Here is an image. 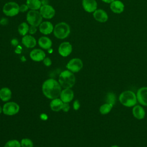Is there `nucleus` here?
<instances>
[{
    "instance_id": "nucleus-1",
    "label": "nucleus",
    "mask_w": 147,
    "mask_h": 147,
    "mask_svg": "<svg viewBox=\"0 0 147 147\" xmlns=\"http://www.w3.org/2000/svg\"><path fill=\"white\" fill-rule=\"evenodd\" d=\"M41 88L44 95L51 100L60 96L61 91V86L59 82L52 78L45 80Z\"/></svg>"
},
{
    "instance_id": "nucleus-2",
    "label": "nucleus",
    "mask_w": 147,
    "mask_h": 147,
    "mask_svg": "<svg viewBox=\"0 0 147 147\" xmlns=\"http://www.w3.org/2000/svg\"><path fill=\"white\" fill-rule=\"evenodd\" d=\"M58 82L61 87L64 88H71L76 83V78L73 72L67 69L60 73Z\"/></svg>"
},
{
    "instance_id": "nucleus-3",
    "label": "nucleus",
    "mask_w": 147,
    "mask_h": 147,
    "mask_svg": "<svg viewBox=\"0 0 147 147\" xmlns=\"http://www.w3.org/2000/svg\"><path fill=\"white\" fill-rule=\"evenodd\" d=\"M119 100L120 103L125 107H133L136 105L137 103L136 94L130 90L124 91L119 95Z\"/></svg>"
},
{
    "instance_id": "nucleus-4",
    "label": "nucleus",
    "mask_w": 147,
    "mask_h": 147,
    "mask_svg": "<svg viewBox=\"0 0 147 147\" xmlns=\"http://www.w3.org/2000/svg\"><path fill=\"white\" fill-rule=\"evenodd\" d=\"M71 29L69 25L64 22H59L55 25L53 29L54 36L59 39H64L70 34Z\"/></svg>"
},
{
    "instance_id": "nucleus-5",
    "label": "nucleus",
    "mask_w": 147,
    "mask_h": 147,
    "mask_svg": "<svg viewBox=\"0 0 147 147\" xmlns=\"http://www.w3.org/2000/svg\"><path fill=\"white\" fill-rule=\"evenodd\" d=\"M26 20L30 25L37 27L42 22V17L40 11L30 10L26 14Z\"/></svg>"
},
{
    "instance_id": "nucleus-6",
    "label": "nucleus",
    "mask_w": 147,
    "mask_h": 147,
    "mask_svg": "<svg viewBox=\"0 0 147 147\" xmlns=\"http://www.w3.org/2000/svg\"><path fill=\"white\" fill-rule=\"evenodd\" d=\"M3 13L8 17H13L20 12V6L15 2L6 3L2 9Z\"/></svg>"
},
{
    "instance_id": "nucleus-7",
    "label": "nucleus",
    "mask_w": 147,
    "mask_h": 147,
    "mask_svg": "<svg viewBox=\"0 0 147 147\" xmlns=\"http://www.w3.org/2000/svg\"><path fill=\"white\" fill-rule=\"evenodd\" d=\"M20 111V106L14 102H8L4 104L2 107V112L6 115H14Z\"/></svg>"
},
{
    "instance_id": "nucleus-8",
    "label": "nucleus",
    "mask_w": 147,
    "mask_h": 147,
    "mask_svg": "<svg viewBox=\"0 0 147 147\" xmlns=\"http://www.w3.org/2000/svg\"><path fill=\"white\" fill-rule=\"evenodd\" d=\"M83 64L82 60L79 58H73L71 59L66 65L68 70L73 73L79 72L83 68Z\"/></svg>"
},
{
    "instance_id": "nucleus-9",
    "label": "nucleus",
    "mask_w": 147,
    "mask_h": 147,
    "mask_svg": "<svg viewBox=\"0 0 147 147\" xmlns=\"http://www.w3.org/2000/svg\"><path fill=\"white\" fill-rule=\"evenodd\" d=\"M40 13L42 18L45 19H51L55 14V10L52 6L48 4L44 5L41 6Z\"/></svg>"
},
{
    "instance_id": "nucleus-10",
    "label": "nucleus",
    "mask_w": 147,
    "mask_h": 147,
    "mask_svg": "<svg viewBox=\"0 0 147 147\" xmlns=\"http://www.w3.org/2000/svg\"><path fill=\"white\" fill-rule=\"evenodd\" d=\"M137 102L142 106H147V87L140 88L136 93Z\"/></svg>"
},
{
    "instance_id": "nucleus-11",
    "label": "nucleus",
    "mask_w": 147,
    "mask_h": 147,
    "mask_svg": "<svg viewBox=\"0 0 147 147\" xmlns=\"http://www.w3.org/2000/svg\"><path fill=\"white\" fill-rule=\"evenodd\" d=\"M72 51V47L69 42H61L58 48L59 53L63 57H67L69 56Z\"/></svg>"
},
{
    "instance_id": "nucleus-12",
    "label": "nucleus",
    "mask_w": 147,
    "mask_h": 147,
    "mask_svg": "<svg viewBox=\"0 0 147 147\" xmlns=\"http://www.w3.org/2000/svg\"><path fill=\"white\" fill-rule=\"evenodd\" d=\"M74 97V93L71 88H64L61 90L60 99L63 103H69L72 100Z\"/></svg>"
},
{
    "instance_id": "nucleus-13",
    "label": "nucleus",
    "mask_w": 147,
    "mask_h": 147,
    "mask_svg": "<svg viewBox=\"0 0 147 147\" xmlns=\"http://www.w3.org/2000/svg\"><path fill=\"white\" fill-rule=\"evenodd\" d=\"M30 59L34 61L39 62L43 61L45 57V53L40 49H34L30 52Z\"/></svg>"
},
{
    "instance_id": "nucleus-14",
    "label": "nucleus",
    "mask_w": 147,
    "mask_h": 147,
    "mask_svg": "<svg viewBox=\"0 0 147 147\" xmlns=\"http://www.w3.org/2000/svg\"><path fill=\"white\" fill-rule=\"evenodd\" d=\"M82 6L88 13H94L97 9V2L95 0H82Z\"/></svg>"
},
{
    "instance_id": "nucleus-15",
    "label": "nucleus",
    "mask_w": 147,
    "mask_h": 147,
    "mask_svg": "<svg viewBox=\"0 0 147 147\" xmlns=\"http://www.w3.org/2000/svg\"><path fill=\"white\" fill-rule=\"evenodd\" d=\"M54 26L53 24L49 21H44L39 25L40 32L45 35L49 34L53 32Z\"/></svg>"
},
{
    "instance_id": "nucleus-16",
    "label": "nucleus",
    "mask_w": 147,
    "mask_h": 147,
    "mask_svg": "<svg viewBox=\"0 0 147 147\" xmlns=\"http://www.w3.org/2000/svg\"><path fill=\"white\" fill-rule=\"evenodd\" d=\"M93 17L95 20L99 22H105L108 20V15L107 13L103 9H96L93 13Z\"/></svg>"
},
{
    "instance_id": "nucleus-17",
    "label": "nucleus",
    "mask_w": 147,
    "mask_h": 147,
    "mask_svg": "<svg viewBox=\"0 0 147 147\" xmlns=\"http://www.w3.org/2000/svg\"><path fill=\"white\" fill-rule=\"evenodd\" d=\"M132 114L135 118L141 120L144 118L145 116V111L141 105H136L133 107Z\"/></svg>"
},
{
    "instance_id": "nucleus-18",
    "label": "nucleus",
    "mask_w": 147,
    "mask_h": 147,
    "mask_svg": "<svg viewBox=\"0 0 147 147\" xmlns=\"http://www.w3.org/2000/svg\"><path fill=\"white\" fill-rule=\"evenodd\" d=\"M22 44L28 48H34L37 44L36 40L31 35L24 36L22 38Z\"/></svg>"
},
{
    "instance_id": "nucleus-19",
    "label": "nucleus",
    "mask_w": 147,
    "mask_h": 147,
    "mask_svg": "<svg viewBox=\"0 0 147 147\" xmlns=\"http://www.w3.org/2000/svg\"><path fill=\"white\" fill-rule=\"evenodd\" d=\"M110 9L113 12L117 14H120L124 10V4L120 1L115 0L111 3L110 5Z\"/></svg>"
},
{
    "instance_id": "nucleus-20",
    "label": "nucleus",
    "mask_w": 147,
    "mask_h": 147,
    "mask_svg": "<svg viewBox=\"0 0 147 147\" xmlns=\"http://www.w3.org/2000/svg\"><path fill=\"white\" fill-rule=\"evenodd\" d=\"M38 44L44 49H49L51 48L52 42L51 40L47 36H42L38 40Z\"/></svg>"
},
{
    "instance_id": "nucleus-21",
    "label": "nucleus",
    "mask_w": 147,
    "mask_h": 147,
    "mask_svg": "<svg viewBox=\"0 0 147 147\" xmlns=\"http://www.w3.org/2000/svg\"><path fill=\"white\" fill-rule=\"evenodd\" d=\"M12 95L11 90L8 87H2L0 89V99L3 102L9 101Z\"/></svg>"
},
{
    "instance_id": "nucleus-22",
    "label": "nucleus",
    "mask_w": 147,
    "mask_h": 147,
    "mask_svg": "<svg viewBox=\"0 0 147 147\" xmlns=\"http://www.w3.org/2000/svg\"><path fill=\"white\" fill-rule=\"evenodd\" d=\"M63 105V101L60 98H55L52 99L50 103L51 109L55 112H57L62 109V106Z\"/></svg>"
},
{
    "instance_id": "nucleus-23",
    "label": "nucleus",
    "mask_w": 147,
    "mask_h": 147,
    "mask_svg": "<svg viewBox=\"0 0 147 147\" xmlns=\"http://www.w3.org/2000/svg\"><path fill=\"white\" fill-rule=\"evenodd\" d=\"M26 4L29 9L33 10H37L40 9L42 3L40 0H26Z\"/></svg>"
},
{
    "instance_id": "nucleus-24",
    "label": "nucleus",
    "mask_w": 147,
    "mask_h": 147,
    "mask_svg": "<svg viewBox=\"0 0 147 147\" xmlns=\"http://www.w3.org/2000/svg\"><path fill=\"white\" fill-rule=\"evenodd\" d=\"M29 25L25 22L21 23L18 27V33L20 35L22 36L26 35V34L29 32Z\"/></svg>"
},
{
    "instance_id": "nucleus-25",
    "label": "nucleus",
    "mask_w": 147,
    "mask_h": 147,
    "mask_svg": "<svg viewBox=\"0 0 147 147\" xmlns=\"http://www.w3.org/2000/svg\"><path fill=\"white\" fill-rule=\"evenodd\" d=\"M113 105L110 103H104L102 105L99 107V112L101 114L106 115L109 114L113 107Z\"/></svg>"
},
{
    "instance_id": "nucleus-26",
    "label": "nucleus",
    "mask_w": 147,
    "mask_h": 147,
    "mask_svg": "<svg viewBox=\"0 0 147 147\" xmlns=\"http://www.w3.org/2000/svg\"><path fill=\"white\" fill-rule=\"evenodd\" d=\"M4 147H21V142L17 140H11L6 142Z\"/></svg>"
},
{
    "instance_id": "nucleus-27",
    "label": "nucleus",
    "mask_w": 147,
    "mask_h": 147,
    "mask_svg": "<svg viewBox=\"0 0 147 147\" xmlns=\"http://www.w3.org/2000/svg\"><path fill=\"white\" fill-rule=\"evenodd\" d=\"M20 142L21 147H33V142L30 138H22Z\"/></svg>"
},
{
    "instance_id": "nucleus-28",
    "label": "nucleus",
    "mask_w": 147,
    "mask_h": 147,
    "mask_svg": "<svg viewBox=\"0 0 147 147\" xmlns=\"http://www.w3.org/2000/svg\"><path fill=\"white\" fill-rule=\"evenodd\" d=\"M106 102L108 103H110L113 106L115 104L116 97L113 92H109L106 96Z\"/></svg>"
},
{
    "instance_id": "nucleus-29",
    "label": "nucleus",
    "mask_w": 147,
    "mask_h": 147,
    "mask_svg": "<svg viewBox=\"0 0 147 147\" xmlns=\"http://www.w3.org/2000/svg\"><path fill=\"white\" fill-rule=\"evenodd\" d=\"M42 61L44 64L47 67H49L52 64V60L49 57H45V59L43 60Z\"/></svg>"
},
{
    "instance_id": "nucleus-30",
    "label": "nucleus",
    "mask_w": 147,
    "mask_h": 147,
    "mask_svg": "<svg viewBox=\"0 0 147 147\" xmlns=\"http://www.w3.org/2000/svg\"><path fill=\"white\" fill-rule=\"evenodd\" d=\"M70 109V106L68 103H63V106H62V110L64 112H68Z\"/></svg>"
},
{
    "instance_id": "nucleus-31",
    "label": "nucleus",
    "mask_w": 147,
    "mask_h": 147,
    "mask_svg": "<svg viewBox=\"0 0 147 147\" xmlns=\"http://www.w3.org/2000/svg\"><path fill=\"white\" fill-rule=\"evenodd\" d=\"M80 107V103L78 100H75L73 103V108L75 110H78Z\"/></svg>"
},
{
    "instance_id": "nucleus-32",
    "label": "nucleus",
    "mask_w": 147,
    "mask_h": 147,
    "mask_svg": "<svg viewBox=\"0 0 147 147\" xmlns=\"http://www.w3.org/2000/svg\"><path fill=\"white\" fill-rule=\"evenodd\" d=\"M29 9V7L26 4H22L20 6V11L21 12H25Z\"/></svg>"
},
{
    "instance_id": "nucleus-33",
    "label": "nucleus",
    "mask_w": 147,
    "mask_h": 147,
    "mask_svg": "<svg viewBox=\"0 0 147 147\" xmlns=\"http://www.w3.org/2000/svg\"><path fill=\"white\" fill-rule=\"evenodd\" d=\"M36 32H37V28L36 26L30 25V26L29 27V33L30 34H33L36 33Z\"/></svg>"
},
{
    "instance_id": "nucleus-34",
    "label": "nucleus",
    "mask_w": 147,
    "mask_h": 147,
    "mask_svg": "<svg viewBox=\"0 0 147 147\" xmlns=\"http://www.w3.org/2000/svg\"><path fill=\"white\" fill-rule=\"evenodd\" d=\"M40 119H41V120H42V121H46V120L48 119V115H47L46 114H45V113H42V114H41L40 115Z\"/></svg>"
},
{
    "instance_id": "nucleus-35",
    "label": "nucleus",
    "mask_w": 147,
    "mask_h": 147,
    "mask_svg": "<svg viewBox=\"0 0 147 147\" xmlns=\"http://www.w3.org/2000/svg\"><path fill=\"white\" fill-rule=\"evenodd\" d=\"M11 44H12V45H13L16 46V45H17L18 44V40H17V39H13V40H11Z\"/></svg>"
},
{
    "instance_id": "nucleus-36",
    "label": "nucleus",
    "mask_w": 147,
    "mask_h": 147,
    "mask_svg": "<svg viewBox=\"0 0 147 147\" xmlns=\"http://www.w3.org/2000/svg\"><path fill=\"white\" fill-rule=\"evenodd\" d=\"M7 23V20L5 18H3L1 21H0V24H2V25H4V24H6Z\"/></svg>"
},
{
    "instance_id": "nucleus-37",
    "label": "nucleus",
    "mask_w": 147,
    "mask_h": 147,
    "mask_svg": "<svg viewBox=\"0 0 147 147\" xmlns=\"http://www.w3.org/2000/svg\"><path fill=\"white\" fill-rule=\"evenodd\" d=\"M103 2L107 3H110L111 2H113V1H114L115 0H102Z\"/></svg>"
},
{
    "instance_id": "nucleus-38",
    "label": "nucleus",
    "mask_w": 147,
    "mask_h": 147,
    "mask_svg": "<svg viewBox=\"0 0 147 147\" xmlns=\"http://www.w3.org/2000/svg\"><path fill=\"white\" fill-rule=\"evenodd\" d=\"M2 113V107H1V106L0 105V114H1Z\"/></svg>"
},
{
    "instance_id": "nucleus-39",
    "label": "nucleus",
    "mask_w": 147,
    "mask_h": 147,
    "mask_svg": "<svg viewBox=\"0 0 147 147\" xmlns=\"http://www.w3.org/2000/svg\"><path fill=\"white\" fill-rule=\"evenodd\" d=\"M52 49L51 48H50V49H48V52H49V53H52Z\"/></svg>"
},
{
    "instance_id": "nucleus-40",
    "label": "nucleus",
    "mask_w": 147,
    "mask_h": 147,
    "mask_svg": "<svg viewBox=\"0 0 147 147\" xmlns=\"http://www.w3.org/2000/svg\"><path fill=\"white\" fill-rule=\"evenodd\" d=\"M110 147H119V146H118V145H114L111 146Z\"/></svg>"
}]
</instances>
